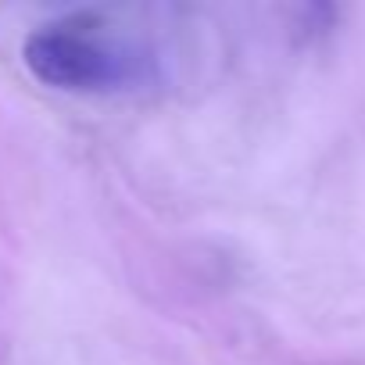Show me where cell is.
I'll use <instances>...</instances> for the list:
<instances>
[{
    "label": "cell",
    "instance_id": "6da1fadb",
    "mask_svg": "<svg viewBox=\"0 0 365 365\" xmlns=\"http://www.w3.org/2000/svg\"><path fill=\"white\" fill-rule=\"evenodd\" d=\"M26 68L58 90H104L118 79V61L90 40V33L68 26L36 29L22 47Z\"/></svg>",
    "mask_w": 365,
    "mask_h": 365
}]
</instances>
